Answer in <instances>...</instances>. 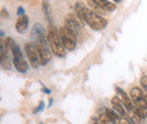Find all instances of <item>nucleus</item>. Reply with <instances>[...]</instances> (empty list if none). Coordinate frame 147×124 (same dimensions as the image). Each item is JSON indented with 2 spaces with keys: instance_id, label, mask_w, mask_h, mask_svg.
Instances as JSON below:
<instances>
[{
  "instance_id": "21",
  "label": "nucleus",
  "mask_w": 147,
  "mask_h": 124,
  "mask_svg": "<svg viewBox=\"0 0 147 124\" xmlns=\"http://www.w3.org/2000/svg\"><path fill=\"white\" fill-rule=\"evenodd\" d=\"M42 90H43V91H44L45 94H50V92H51V91H50L49 89H47L45 87H43V88H42Z\"/></svg>"
},
{
  "instance_id": "6",
  "label": "nucleus",
  "mask_w": 147,
  "mask_h": 124,
  "mask_svg": "<svg viewBox=\"0 0 147 124\" xmlns=\"http://www.w3.org/2000/svg\"><path fill=\"white\" fill-rule=\"evenodd\" d=\"M65 26L76 33L77 31H79L84 27V20L76 13L67 14V16L65 17Z\"/></svg>"
},
{
  "instance_id": "8",
  "label": "nucleus",
  "mask_w": 147,
  "mask_h": 124,
  "mask_svg": "<svg viewBox=\"0 0 147 124\" xmlns=\"http://www.w3.org/2000/svg\"><path fill=\"white\" fill-rule=\"evenodd\" d=\"M90 3L103 11H113L115 9V5L108 0H90Z\"/></svg>"
},
{
  "instance_id": "23",
  "label": "nucleus",
  "mask_w": 147,
  "mask_h": 124,
  "mask_svg": "<svg viewBox=\"0 0 147 124\" xmlns=\"http://www.w3.org/2000/svg\"><path fill=\"white\" fill-rule=\"evenodd\" d=\"M114 1H115V2H120L121 0H114Z\"/></svg>"
},
{
  "instance_id": "1",
  "label": "nucleus",
  "mask_w": 147,
  "mask_h": 124,
  "mask_svg": "<svg viewBox=\"0 0 147 124\" xmlns=\"http://www.w3.org/2000/svg\"><path fill=\"white\" fill-rule=\"evenodd\" d=\"M75 10H76V14H78L82 17L84 23H86L94 31H101V29L105 28L107 25H108V21H107L105 18H103L102 16H100L97 13H95L94 10L90 9L82 1L76 2Z\"/></svg>"
},
{
  "instance_id": "5",
  "label": "nucleus",
  "mask_w": 147,
  "mask_h": 124,
  "mask_svg": "<svg viewBox=\"0 0 147 124\" xmlns=\"http://www.w3.org/2000/svg\"><path fill=\"white\" fill-rule=\"evenodd\" d=\"M11 53H13V64L16 68V70L19 71V72H23V73L26 72L27 71V63L24 60L22 51H20V49H19L17 44H15V46L13 48Z\"/></svg>"
},
{
  "instance_id": "19",
  "label": "nucleus",
  "mask_w": 147,
  "mask_h": 124,
  "mask_svg": "<svg viewBox=\"0 0 147 124\" xmlns=\"http://www.w3.org/2000/svg\"><path fill=\"white\" fill-rule=\"evenodd\" d=\"M17 14H18L19 16H23V15H25V10H24L22 7H19L18 10H17Z\"/></svg>"
},
{
  "instance_id": "3",
  "label": "nucleus",
  "mask_w": 147,
  "mask_h": 124,
  "mask_svg": "<svg viewBox=\"0 0 147 124\" xmlns=\"http://www.w3.org/2000/svg\"><path fill=\"white\" fill-rule=\"evenodd\" d=\"M59 35H60V38H61L62 45L65 46L66 50L73 51L74 49L76 48L77 38H76L75 32H73L71 29H69L68 27L63 26V27H61L59 29Z\"/></svg>"
},
{
  "instance_id": "4",
  "label": "nucleus",
  "mask_w": 147,
  "mask_h": 124,
  "mask_svg": "<svg viewBox=\"0 0 147 124\" xmlns=\"http://www.w3.org/2000/svg\"><path fill=\"white\" fill-rule=\"evenodd\" d=\"M48 41V40H47ZM47 41H45V37H42L40 40L35 41V45H36L37 52H38V56H40V62H41V66H44L47 64L50 59H51V53L47 46Z\"/></svg>"
},
{
  "instance_id": "20",
  "label": "nucleus",
  "mask_w": 147,
  "mask_h": 124,
  "mask_svg": "<svg viewBox=\"0 0 147 124\" xmlns=\"http://www.w3.org/2000/svg\"><path fill=\"white\" fill-rule=\"evenodd\" d=\"M1 14H2V17H8V13H7V10L2 9V10H1Z\"/></svg>"
},
{
  "instance_id": "15",
  "label": "nucleus",
  "mask_w": 147,
  "mask_h": 124,
  "mask_svg": "<svg viewBox=\"0 0 147 124\" xmlns=\"http://www.w3.org/2000/svg\"><path fill=\"white\" fill-rule=\"evenodd\" d=\"M127 119H128V121L131 124H132V123L138 124L139 122H140V120H142V119H140V117H139V116H138V115H137V114H136V113H135L132 109L128 112V114H127Z\"/></svg>"
},
{
  "instance_id": "13",
  "label": "nucleus",
  "mask_w": 147,
  "mask_h": 124,
  "mask_svg": "<svg viewBox=\"0 0 147 124\" xmlns=\"http://www.w3.org/2000/svg\"><path fill=\"white\" fill-rule=\"evenodd\" d=\"M143 97H144V94H143V91H142V89L140 88L135 87V88L131 89V91H130V98L132 99L134 103L140 101Z\"/></svg>"
},
{
  "instance_id": "22",
  "label": "nucleus",
  "mask_w": 147,
  "mask_h": 124,
  "mask_svg": "<svg viewBox=\"0 0 147 124\" xmlns=\"http://www.w3.org/2000/svg\"><path fill=\"white\" fill-rule=\"evenodd\" d=\"M143 120H144V123L147 124V112H146V114H145V116H144V119H143Z\"/></svg>"
},
{
  "instance_id": "12",
  "label": "nucleus",
  "mask_w": 147,
  "mask_h": 124,
  "mask_svg": "<svg viewBox=\"0 0 147 124\" xmlns=\"http://www.w3.org/2000/svg\"><path fill=\"white\" fill-rule=\"evenodd\" d=\"M32 37H33L35 41L40 40V38H42V37H45V35H44V31H43V27H42L41 24L36 23V24L33 26V28H32Z\"/></svg>"
},
{
  "instance_id": "16",
  "label": "nucleus",
  "mask_w": 147,
  "mask_h": 124,
  "mask_svg": "<svg viewBox=\"0 0 147 124\" xmlns=\"http://www.w3.org/2000/svg\"><path fill=\"white\" fill-rule=\"evenodd\" d=\"M42 10H43V13H44V15L47 17H50V15H51V6L49 5L48 0H43V2H42Z\"/></svg>"
},
{
  "instance_id": "17",
  "label": "nucleus",
  "mask_w": 147,
  "mask_h": 124,
  "mask_svg": "<svg viewBox=\"0 0 147 124\" xmlns=\"http://www.w3.org/2000/svg\"><path fill=\"white\" fill-rule=\"evenodd\" d=\"M140 84H142V86L144 87V89L147 91V76H143V77L140 78Z\"/></svg>"
},
{
  "instance_id": "2",
  "label": "nucleus",
  "mask_w": 147,
  "mask_h": 124,
  "mask_svg": "<svg viewBox=\"0 0 147 124\" xmlns=\"http://www.w3.org/2000/svg\"><path fill=\"white\" fill-rule=\"evenodd\" d=\"M48 44L50 45V49L52 51V53L58 58H63L66 55V49L62 45L61 38L59 35V31L55 28V26H49V31H48Z\"/></svg>"
},
{
  "instance_id": "14",
  "label": "nucleus",
  "mask_w": 147,
  "mask_h": 124,
  "mask_svg": "<svg viewBox=\"0 0 147 124\" xmlns=\"http://www.w3.org/2000/svg\"><path fill=\"white\" fill-rule=\"evenodd\" d=\"M107 115H108V117H109V120H110L111 123L121 124V120H120L119 115H118V114H115L112 109H108V108H107Z\"/></svg>"
},
{
  "instance_id": "18",
  "label": "nucleus",
  "mask_w": 147,
  "mask_h": 124,
  "mask_svg": "<svg viewBox=\"0 0 147 124\" xmlns=\"http://www.w3.org/2000/svg\"><path fill=\"white\" fill-rule=\"evenodd\" d=\"M43 108H44V103H43V102H40V104H38L37 108H35V109H34V113H37V112L43 111Z\"/></svg>"
},
{
  "instance_id": "7",
  "label": "nucleus",
  "mask_w": 147,
  "mask_h": 124,
  "mask_svg": "<svg viewBox=\"0 0 147 124\" xmlns=\"http://www.w3.org/2000/svg\"><path fill=\"white\" fill-rule=\"evenodd\" d=\"M25 52H26L27 59H28L31 66H32L34 69H36L38 66H41L40 56H38V52H37L35 43H33V42L26 43V44H25Z\"/></svg>"
},
{
  "instance_id": "24",
  "label": "nucleus",
  "mask_w": 147,
  "mask_h": 124,
  "mask_svg": "<svg viewBox=\"0 0 147 124\" xmlns=\"http://www.w3.org/2000/svg\"><path fill=\"white\" fill-rule=\"evenodd\" d=\"M38 124H42V123H38Z\"/></svg>"
},
{
  "instance_id": "10",
  "label": "nucleus",
  "mask_w": 147,
  "mask_h": 124,
  "mask_svg": "<svg viewBox=\"0 0 147 124\" xmlns=\"http://www.w3.org/2000/svg\"><path fill=\"white\" fill-rule=\"evenodd\" d=\"M111 104H112V106L114 108V111L119 113V115L126 116L127 113H126V109H125V105H123V103H122L118 97H113V98L111 99Z\"/></svg>"
},
{
  "instance_id": "9",
  "label": "nucleus",
  "mask_w": 147,
  "mask_h": 124,
  "mask_svg": "<svg viewBox=\"0 0 147 124\" xmlns=\"http://www.w3.org/2000/svg\"><path fill=\"white\" fill-rule=\"evenodd\" d=\"M28 27V17L26 15H23V16H19L17 21H16V31L23 34Z\"/></svg>"
},
{
  "instance_id": "11",
  "label": "nucleus",
  "mask_w": 147,
  "mask_h": 124,
  "mask_svg": "<svg viewBox=\"0 0 147 124\" xmlns=\"http://www.w3.org/2000/svg\"><path fill=\"white\" fill-rule=\"evenodd\" d=\"M117 92H118V95L120 96V99H121V102L123 103V105L129 111H131L134 106H132V103H131V99L129 98V96H127V94L122 90V89H120L119 87H117Z\"/></svg>"
}]
</instances>
